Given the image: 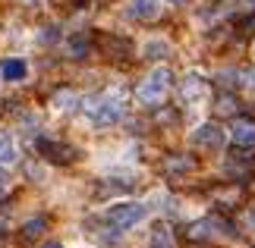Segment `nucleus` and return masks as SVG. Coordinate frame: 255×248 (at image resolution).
Here are the masks:
<instances>
[{
    "mask_svg": "<svg viewBox=\"0 0 255 248\" xmlns=\"http://www.w3.org/2000/svg\"><path fill=\"white\" fill-rule=\"evenodd\" d=\"M85 113L95 126H114L126 116V97L123 91H107L101 97H95V101H88Z\"/></svg>",
    "mask_w": 255,
    "mask_h": 248,
    "instance_id": "1",
    "label": "nucleus"
},
{
    "mask_svg": "<svg viewBox=\"0 0 255 248\" xmlns=\"http://www.w3.org/2000/svg\"><path fill=\"white\" fill-rule=\"evenodd\" d=\"M148 211L151 207L145 201H117L104 211V217H107V223L117 226L120 233H129V230H135V226H142L148 220Z\"/></svg>",
    "mask_w": 255,
    "mask_h": 248,
    "instance_id": "2",
    "label": "nucleus"
},
{
    "mask_svg": "<svg viewBox=\"0 0 255 248\" xmlns=\"http://www.w3.org/2000/svg\"><path fill=\"white\" fill-rule=\"evenodd\" d=\"M170 82H173V73L167 66H158V69H151V73L142 79V85H139L135 94H139L142 104H161L164 94L170 91Z\"/></svg>",
    "mask_w": 255,
    "mask_h": 248,
    "instance_id": "3",
    "label": "nucleus"
},
{
    "mask_svg": "<svg viewBox=\"0 0 255 248\" xmlns=\"http://www.w3.org/2000/svg\"><path fill=\"white\" fill-rule=\"evenodd\" d=\"M189 142L195 148H205V151H224V145H227V132L218 126V123H202L192 129Z\"/></svg>",
    "mask_w": 255,
    "mask_h": 248,
    "instance_id": "4",
    "label": "nucleus"
},
{
    "mask_svg": "<svg viewBox=\"0 0 255 248\" xmlns=\"http://www.w3.org/2000/svg\"><path fill=\"white\" fill-rule=\"evenodd\" d=\"M0 79L3 82H25L28 79V63L19 60V57H6V60H0Z\"/></svg>",
    "mask_w": 255,
    "mask_h": 248,
    "instance_id": "5",
    "label": "nucleus"
},
{
    "mask_svg": "<svg viewBox=\"0 0 255 248\" xmlns=\"http://www.w3.org/2000/svg\"><path fill=\"white\" fill-rule=\"evenodd\" d=\"M129 13H132L135 19L151 22V19L161 16V0H129Z\"/></svg>",
    "mask_w": 255,
    "mask_h": 248,
    "instance_id": "6",
    "label": "nucleus"
},
{
    "mask_svg": "<svg viewBox=\"0 0 255 248\" xmlns=\"http://www.w3.org/2000/svg\"><path fill=\"white\" fill-rule=\"evenodd\" d=\"M19 161V148H16V138L9 132H0V166H13Z\"/></svg>",
    "mask_w": 255,
    "mask_h": 248,
    "instance_id": "7",
    "label": "nucleus"
},
{
    "mask_svg": "<svg viewBox=\"0 0 255 248\" xmlns=\"http://www.w3.org/2000/svg\"><path fill=\"white\" fill-rule=\"evenodd\" d=\"M230 135H233V142L237 145H255V123H249V120H237L230 126Z\"/></svg>",
    "mask_w": 255,
    "mask_h": 248,
    "instance_id": "8",
    "label": "nucleus"
},
{
    "mask_svg": "<svg viewBox=\"0 0 255 248\" xmlns=\"http://www.w3.org/2000/svg\"><path fill=\"white\" fill-rule=\"evenodd\" d=\"M148 248H176V239H173V233H170V230H167L164 223H158V226L151 230Z\"/></svg>",
    "mask_w": 255,
    "mask_h": 248,
    "instance_id": "9",
    "label": "nucleus"
},
{
    "mask_svg": "<svg viewBox=\"0 0 255 248\" xmlns=\"http://www.w3.org/2000/svg\"><path fill=\"white\" fill-rule=\"evenodd\" d=\"M79 104H82V97L76 94V91H70V88H63V91H57V94H54V107H57V110H63V113L76 110Z\"/></svg>",
    "mask_w": 255,
    "mask_h": 248,
    "instance_id": "10",
    "label": "nucleus"
},
{
    "mask_svg": "<svg viewBox=\"0 0 255 248\" xmlns=\"http://www.w3.org/2000/svg\"><path fill=\"white\" fill-rule=\"evenodd\" d=\"M167 51H170V44L161 41V38H148V41L142 44V54L151 57V60H158V57H167Z\"/></svg>",
    "mask_w": 255,
    "mask_h": 248,
    "instance_id": "11",
    "label": "nucleus"
},
{
    "mask_svg": "<svg viewBox=\"0 0 255 248\" xmlns=\"http://www.w3.org/2000/svg\"><path fill=\"white\" fill-rule=\"evenodd\" d=\"M66 47H70V54H73V57H85V54H88V47H92V41H88V35H85V32H76L70 41H66Z\"/></svg>",
    "mask_w": 255,
    "mask_h": 248,
    "instance_id": "12",
    "label": "nucleus"
},
{
    "mask_svg": "<svg viewBox=\"0 0 255 248\" xmlns=\"http://www.w3.org/2000/svg\"><path fill=\"white\" fill-rule=\"evenodd\" d=\"M202 91H205V82H202V76H199V73H192V76L183 82V101H186V97H195V94H202Z\"/></svg>",
    "mask_w": 255,
    "mask_h": 248,
    "instance_id": "13",
    "label": "nucleus"
},
{
    "mask_svg": "<svg viewBox=\"0 0 255 248\" xmlns=\"http://www.w3.org/2000/svg\"><path fill=\"white\" fill-rule=\"evenodd\" d=\"M41 230H44V220H32V223H25V236H28V239H32V236H38Z\"/></svg>",
    "mask_w": 255,
    "mask_h": 248,
    "instance_id": "14",
    "label": "nucleus"
},
{
    "mask_svg": "<svg viewBox=\"0 0 255 248\" xmlns=\"http://www.w3.org/2000/svg\"><path fill=\"white\" fill-rule=\"evenodd\" d=\"M6 188H9V176L3 173V166H0V192H6Z\"/></svg>",
    "mask_w": 255,
    "mask_h": 248,
    "instance_id": "15",
    "label": "nucleus"
},
{
    "mask_svg": "<svg viewBox=\"0 0 255 248\" xmlns=\"http://www.w3.org/2000/svg\"><path fill=\"white\" fill-rule=\"evenodd\" d=\"M161 3H170V6H180V3H186V0H161Z\"/></svg>",
    "mask_w": 255,
    "mask_h": 248,
    "instance_id": "16",
    "label": "nucleus"
},
{
    "mask_svg": "<svg viewBox=\"0 0 255 248\" xmlns=\"http://www.w3.org/2000/svg\"><path fill=\"white\" fill-rule=\"evenodd\" d=\"M44 248H63V245H60V242H47Z\"/></svg>",
    "mask_w": 255,
    "mask_h": 248,
    "instance_id": "17",
    "label": "nucleus"
},
{
    "mask_svg": "<svg viewBox=\"0 0 255 248\" xmlns=\"http://www.w3.org/2000/svg\"><path fill=\"white\" fill-rule=\"evenodd\" d=\"M25 3H32V6H41V3H44V0H25Z\"/></svg>",
    "mask_w": 255,
    "mask_h": 248,
    "instance_id": "18",
    "label": "nucleus"
},
{
    "mask_svg": "<svg viewBox=\"0 0 255 248\" xmlns=\"http://www.w3.org/2000/svg\"><path fill=\"white\" fill-rule=\"evenodd\" d=\"M243 3H246V6H255V0H243Z\"/></svg>",
    "mask_w": 255,
    "mask_h": 248,
    "instance_id": "19",
    "label": "nucleus"
}]
</instances>
